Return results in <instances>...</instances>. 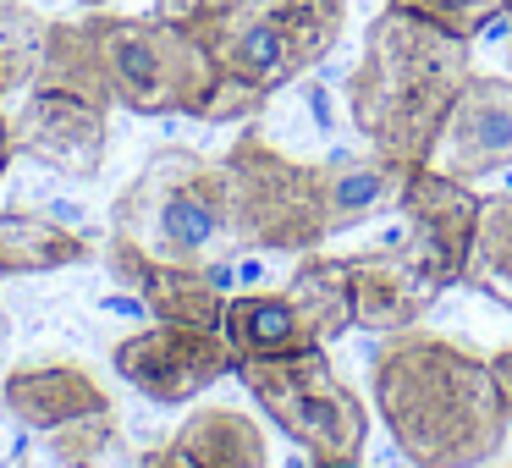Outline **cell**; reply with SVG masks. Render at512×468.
Wrapping results in <instances>:
<instances>
[{
	"mask_svg": "<svg viewBox=\"0 0 512 468\" xmlns=\"http://www.w3.org/2000/svg\"><path fill=\"white\" fill-rule=\"evenodd\" d=\"M0 402L17 424L50 435L61 424H78V419H105L111 413V397L100 391V380L78 364H23L6 375L0 386Z\"/></svg>",
	"mask_w": 512,
	"mask_h": 468,
	"instance_id": "17",
	"label": "cell"
},
{
	"mask_svg": "<svg viewBox=\"0 0 512 468\" xmlns=\"http://www.w3.org/2000/svg\"><path fill=\"white\" fill-rule=\"evenodd\" d=\"M430 166L452 171L463 182H485V177L512 166V78L474 72L463 83Z\"/></svg>",
	"mask_w": 512,
	"mask_h": 468,
	"instance_id": "12",
	"label": "cell"
},
{
	"mask_svg": "<svg viewBox=\"0 0 512 468\" xmlns=\"http://www.w3.org/2000/svg\"><path fill=\"white\" fill-rule=\"evenodd\" d=\"M138 468H270V446L243 408H193L166 446L138 457Z\"/></svg>",
	"mask_w": 512,
	"mask_h": 468,
	"instance_id": "15",
	"label": "cell"
},
{
	"mask_svg": "<svg viewBox=\"0 0 512 468\" xmlns=\"http://www.w3.org/2000/svg\"><path fill=\"white\" fill-rule=\"evenodd\" d=\"M386 6L424 17V23L446 28V34H457V39H479L490 23L507 17V0H386Z\"/></svg>",
	"mask_w": 512,
	"mask_h": 468,
	"instance_id": "21",
	"label": "cell"
},
{
	"mask_svg": "<svg viewBox=\"0 0 512 468\" xmlns=\"http://www.w3.org/2000/svg\"><path fill=\"white\" fill-rule=\"evenodd\" d=\"M111 254L199 270L243 254L226 160H210L199 149H155L111 210Z\"/></svg>",
	"mask_w": 512,
	"mask_h": 468,
	"instance_id": "3",
	"label": "cell"
},
{
	"mask_svg": "<svg viewBox=\"0 0 512 468\" xmlns=\"http://www.w3.org/2000/svg\"><path fill=\"white\" fill-rule=\"evenodd\" d=\"M12 116H6V111H0V177H6V166H12Z\"/></svg>",
	"mask_w": 512,
	"mask_h": 468,
	"instance_id": "24",
	"label": "cell"
},
{
	"mask_svg": "<svg viewBox=\"0 0 512 468\" xmlns=\"http://www.w3.org/2000/svg\"><path fill=\"white\" fill-rule=\"evenodd\" d=\"M94 67H100L111 105L133 116H193L215 122L221 105V67L193 28L166 17H83Z\"/></svg>",
	"mask_w": 512,
	"mask_h": 468,
	"instance_id": "4",
	"label": "cell"
},
{
	"mask_svg": "<svg viewBox=\"0 0 512 468\" xmlns=\"http://www.w3.org/2000/svg\"><path fill=\"white\" fill-rule=\"evenodd\" d=\"M105 138H111V105L61 83H28L23 111L12 116V155H28L78 182L100 177Z\"/></svg>",
	"mask_w": 512,
	"mask_h": 468,
	"instance_id": "11",
	"label": "cell"
},
{
	"mask_svg": "<svg viewBox=\"0 0 512 468\" xmlns=\"http://www.w3.org/2000/svg\"><path fill=\"white\" fill-rule=\"evenodd\" d=\"M83 6H105V0H83Z\"/></svg>",
	"mask_w": 512,
	"mask_h": 468,
	"instance_id": "28",
	"label": "cell"
},
{
	"mask_svg": "<svg viewBox=\"0 0 512 468\" xmlns=\"http://www.w3.org/2000/svg\"><path fill=\"white\" fill-rule=\"evenodd\" d=\"M237 380L281 424L287 441H298L314 463H358L369 446V408L353 386L331 369L325 347L287 358H237Z\"/></svg>",
	"mask_w": 512,
	"mask_h": 468,
	"instance_id": "6",
	"label": "cell"
},
{
	"mask_svg": "<svg viewBox=\"0 0 512 468\" xmlns=\"http://www.w3.org/2000/svg\"><path fill=\"white\" fill-rule=\"evenodd\" d=\"M490 375H496V386H501V402H507V419H512V347H501V353L490 358Z\"/></svg>",
	"mask_w": 512,
	"mask_h": 468,
	"instance_id": "23",
	"label": "cell"
},
{
	"mask_svg": "<svg viewBox=\"0 0 512 468\" xmlns=\"http://www.w3.org/2000/svg\"><path fill=\"white\" fill-rule=\"evenodd\" d=\"M479 204H485V193H474V182L452 177L441 166H413L408 188L397 199V215H402L397 248H408L441 287H457L479 232Z\"/></svg>",
	"mask_w": 512,
	"mask_h": 468,
	"instance_id": "10",
	"label": "cell"
},
{
	"mask_svg": "<svg viewBox=\"0 0 512 468\" xmlns=\"http://www.w3.org/2000/svg\"><path fill=\"white\" fill-rule=\"evenodd\" d=\"M441 281L408 254V248L386 243L375 254L347 259V298H353V325L369 336H397L413 331L424 314L441 303Z\"/></svg>",
	"mask_w": 512,
	"mask_h": 468,
	"instance_id": "13",
	"label": "cell"
},
{
	"mask_svg": "<svg viewBox=\"0 0 512 468\" xmlns=\"http://www.w3.org/2000/svg\"><path fill=\"white\" fill-rule=\"evenodd\" d=\"M45 39H50V23L34 6L0 0V100H12L17 89H28V83L39 78Z\"/></svg>",
	"mask_w": 512,
	"mask_h": 468,
	"instance_id": "20",
	"label": "cell"
},
{
	"mask_svg": "<svg viewBox=\"0 0 512 468\" xmlns=\"http://www.w3.org/2000/svg\"><path fill=\"white\" fill-rule=\"evenodd\" d=\"M507 34H512V0H507Z\"/></svg>",
	"mask_w": 512,
	"mask_h": 468,
	"instance_id": "27",
	"label": "cell"
},
{
	"mask_svg": "<svg viewBox=\"0 0 512 468\" xmlns=\"http://www.w3.org/2000/svg\"><path fill=\"white\" fill-rule=\"evenodd\" d=\"M232 6H237V0H155V17H166V23H177V28L204 34V28L221 23Z\"/></svg>",
	"mask_w": 512,
	"mask_h": 468,
	"instance_id": "22",
	"label": "cell"
},
{
	"mask_svg": "<svg viewBox=\"0 0 512 468\" xmlns=\"http://www.w3.org/2000/svg\"><path fill=\"white\" fill-rule=\"evenodd\" d=\"M232 171V215L243 254H314L325 248L320 215V160H292L259 127H243L226 149Z\"/></svg>",
	"mask_w": 512,
	"mask_h": 468,
	"instance_id": "7",
	"label": "cell"
},
{
	"mask_svg": "<svg viewBox=\"0 0 512 468\" xmlns=\"http://www.w3.org/2000/svg\"><path fill=\"white\" fill-rule=\"evenodd\" d=\"M375 413L413 468H485L507 452V402L490 358L435 331H397L369 353Z\"/></svg>",
	"mask_w": 512,
	"mask_h": 468,
	"instance_id": "1",
	"label": "cell"
},
{
	"mask_svg": "<svg viewBox=\"0 0 512 468\" xmlns=\"http://www.w3.org/2000/svg\"><path fill=\"white\" fill-rule=\"evenodd\" d=\"M507 78H512V34H507Z\"/></svg>",
	"mask_w": 512,
	"mask_h": 468,
	"instance_id": "25",
	"label": "cell"
},
{
	"mask_svg": "<svg viewBox=\"0 0 512 468\" xmlns=\"http://www.w3.org/2000/svg\"><path fill=\"white\" fill-rule=\"evenodd\" d=\"M94 248L72 226H56L28 210H0V276H50V270L83 265Z\"/></svg>",
	"mask_w": 512,
	"mask_h": 468,
	"instance_id": "18",
	"label": "cell"
},
{
	"mask_svg": "<svg viewBox=\"0 0 512 468\" xmlns=\"http://www.w3.org/2000/svg\"><path fill=\"white\" fill-rule=\"evenodd\" d=\"M314 468H358V463H314Z\"/></svg>",
	"mask_w": 512,
	"mask_h": 468,
	"instance_id": "26",
	"label": "cell"
},
{
	"mask_svg": "<svg viewBox=\"0 0 512 468\" xmlns=\"http://www.w3.org/2000/svg\"><path fill=\"white\" fill-rule=\"evenodd\" d=\"M463 287L512 309V193H485V204H479V232L463 265Z\"/></svg>",
	"mask_w": 512,
	"mask_h": 468,
	"instance_id": "19",
	"label": "cell"
},
{
	"mask_svg": "<svg viewBox=\"0 0 512 468\" xmlns=\"http://www.w3.org/2000/svg\"><path fill=\"white\" fill-rule=\"evenodd\" d=\"M111 364L138 397L160 402V408L193 402L215 380L237 375V353L221 325H171V320H155L144 331L122 336Z\"/></svg>",
	"mask_w": 512,
	"mask_h": 468,
	"instance_id": "9",
	"label": "cell"
},
{
	"mask_svg": "<svg viewBox=\"0 0 512 468\" xmlns=\"http://www.w3.org/2000/svg\"><path fill=\"white\" fill-rule=\"evenodd\" d=\"M413 166L386 160L380 149L369 155H336L320 160V215H325V237L358 232V226L380 221L397 210L402 188H408Z\"/></svg>",
	"mask_w": 512,
	"mask_h": 468,
	"instance_id": "14",
	"label": "cell"
},
{
	"mask_svg": "<svg viewBox=\"0 0 512 468\" xmlns=\"http://www.w3.org/2000/svg\"><path fill=\"white\" fill-rule=\"evenodd\" d=\"M468 78H474V39H457L424 17L386 6L364 28V56L347 78L353 133L386 160L430 166Z\"/></svg>",
	"mask_w": 512,
	"mask_h": 468,
	"instance_id": "2",
	"label": "cell"
},
{
	"mask_svg": "<svg viewBox=\"0 0 512 468\" xmlns=\"http://www.w3.org/2000/svg\"><path fill=\"white\" fill-rule=\"evenodd\" d=\"M342 28L347 0H237L199 39L232 89L270 100L320 67L342 45Z\"/></svg>",
	"mask_w": 512,
	"mask_h": 468,
	"instance_id": "5",
	"label": "cell"
},
{
	"mask_svg": "<svg viewBox=\"0 0 512 468\" xmlns=\"http://www.w3.org/2000/svg\"><path fill=\"white\" fill-rule=\"evenodd\" d=\"M111 276L144 298V309L155 320L171 325H221L226 320V281L221 270H199V265H166V259H138V254H105Z\"/></svg>",
	"mask_w": 512,
	"mask_h": 468,
	"instance_id": "16",
	"label": "cell"
},
{
	"mask_svg": "<svg viewBox=\"0 0 512 468\" xmlns=\"http://www.w3.org/2000/svg\"><path fill=\"white\" fill-rule=\"evenodd\" d=\"M237 358H287L309 347H331L353 331V298H347V259L303 254L281 287L270 292H232L221 320Z\"/></svg>",
	"mask_w": 512,
	"mask_h": 468,
	"instance_id": "8",
	"label": "cell"
},
{
	"mask_svg": "<svg viewBox=\"0 0 512 468\" xmlns=\"http://www.w3.org/2000/svg\"><path fill=\"white\" fill-rule=\"evenodd\" d=\"M78 468H94V463H78Z\"/></svg>",
	"mask_w": 512,
	"mask_h": 468,
	"instance_id": "29",
	"label": "cell"
},
{
	"mask_svg": "<svg viewBox=\"0 0 512 468\" xmlns=\"http://www.w3.org/2000/svg\"><path fill=\"white\" fill-rule=\"evenodd\" d=\"M507 468H512V463H507Z\"/></svg>",
	"mask_w": 512,
	"mask_h": 468,
	"instance_id": "30",
	"label": "cell"
}]
</instances>
